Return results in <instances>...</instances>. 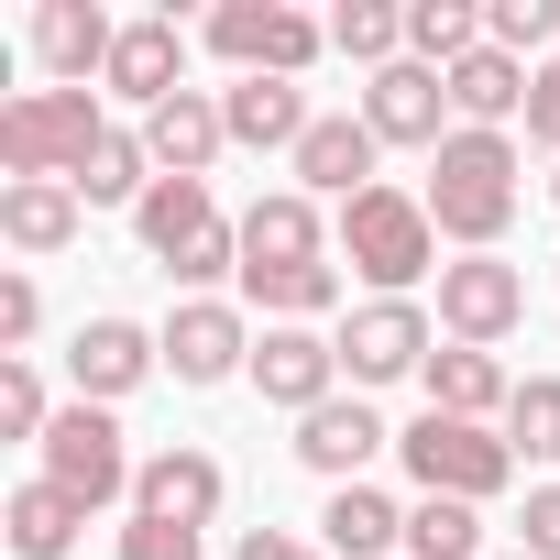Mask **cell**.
Returning a JSON list of instances; mask_svg holds the SVG:
<instances>
[{
    "label": "cell",
    "mask_w": 560,
    "mask_h": 560,
    "mask_svg": "<svg viewBox=\"0 0 560 560\" xmlns=\"http://www.w3.org/2000/svg\"><path fill=\"white\" fill-rule=\"evenodd\" d=\"M110 45H121V23L100 12V0H45V12H34L45 89H89V78H110Z\"/></svg>",
    "instance_id": "cell-18"
},
{
    "label": "cell",
    "mask_w": 560,
    "mask_h": 560,
    "mask_svg": "<svg viewBox=\"0 0 560 560\" xmlns=\"http://www.w3.org/2000/svg\"><path fill=\"white\" fill-rule=\"evenodd\" d=\"M143 187H154V154H143V132H121V121H110V132H100V154L78 165V198H89V209H143Z\"/></svg>",
    "instance_id": "cell-28"
},
{
    "label": "cell",
    "mask_w": 560,
    "mask_h": 560,
    "mask_svg": "<svg viewBox=\"0 0 560 560\" xmlns=\"http://www.w3.org/2000/svg\"><path fill=\"white\" fill-rule=\"evenodd\" d=\"M165 374V341L143 330V319H78V341H67V385L89 396V407H121L132 385H154Z\"/></svg>",
    "instance_id": "cell-11"
},
{
    "label": "cell",
    "mask_w": 560,
    "mask_h": 560,
    "mask_svg": "<svg viewBox=\"0 0 560 560\" xmlns=\"http://www.w3.org/2000/svg\"><path fill=\"white\" fill-rule=\"evenodd\" d=\"M100 89H23V100H0V187H23V176H56L78 187V165L100 154Z\"/></svg>",
    "instance_id": "cell-3"
},
{
    "label": "cell",
    "mask_w": 560,
    "mask_h": 560,
    "mask_svg": "<svg viewBox=\"0 0 560 560\" xmlns=\"http://www.w3.org/2000/svg\"><path fill=\"white\" fill-rule=\"evenodd\" d=\"M78 220H89V198H78V187H56V176L0 187V242H12V253H67V242H78Z\"/></svg>",
    "instance_id": "cell-24"
},
{
    "label": "cell",
    "mask_w": 560,
    "mask_h": 560,
    "mask_svg": "<svg viewBox=\"0 0 560 560\" xmlns=\"http://www.w3.org/2000/svg\"><path fill=\"white\" fill-rule=\"evenodd\" d=\"M330 56H352L363 78H385L407 56V12H396V0H341V12H330Z\"/></svg>",
    "instance_id": "cell-31"
},
{
    "label": "cell",
    "mask_w": 560,
    "mask_h": 560,
    "mask_svg": "<svg viewBox=\"0 0 560 560\" xmlns=\"http://www.w3.org/2000/svg\"><path fill=\"white\" fill-rule=\"evenodd\" d=\"M121 560H198V527H165V516H132V527H121Z\"/></svg>",
    "instance_id": "cell-37"
},
{
    "label": "cell",
    "mask_w": 560,
    "mask_h": 560,
    "mask_svg": "<svg viewBox=\"0 0 560 560\" xmlns=\"http://www.w3.org/2000/svg\"><path fill=\"white\" fill-rule=\"evenodd\" d=\"M132 472H143V462H132V440H121L110 407H89V396L56 407V429H45V483H56V494H78V505L100 516V505L132 494Z\"/></svg>",
    "instance_id": "cell-5"
},
{
    "label": "cell",
    "mask_w": 560,
    "mask_h": 560,
    "mask_svg": "<svg viewBox=\"0 0 560 560\" xmlns=\"http://www.w3.org/2000/svg\"><path fill=\"white\" fill-rule=\"evenodd\" d=\"M110 100H132V110H165L176 89H187V34H176V12H143V23H121V45H110V78H100Z\"/></svg>",
    "instance_id": "cell-14"
},
{
    "label": "cell",
    "mask_w": 560,
    "mask_h": 560,
    "mask_svg": "<svg viewBox=\"0 0 560 560\" xmlns=\"http://www.w3.org/2000/svg\"><path fill=\"white\" fill-rule=\"evenodd\" d=\"M45 330V298H34V275H0V363H23V341Z\"/></svg>",
    "instance_id": "cell-35"
},
{
    "label": "cell",
    "mask_w": 560,
    "mask_h": 560,
    "mask_svg": "<svg viewBox=\"0 0 560 560\" xmlns=\"http://www.w3.org/2000/svg\"><path fill=\"white\" fill-rule=\"evenodd\" d=\"M363 121H374V143H418V154H440L462 132L451 121V78L418 67V56H396L385 78H363Z\"/></svg>",
    "instance_id": "cell-10"
},
{
    "label": "cell",
    "mask_w": 560,
    "mask_h": 560,
    "mask_svg": "<svg viewBox=\"0 0 560 560\" xmlns=\"http://www.w3.org/2000/svg\"><path fill=\"white\" fill-rule=\"evenodd\" d=\"M154 341H165V374H176V385H231V374H253V319H242L231 298H176Z\"/></svg>",
    "instance_id": "cell-8"
},
{
    "label": "cell",
    "mask_w": 560,
    "mask_h": 560,
    "mask_svg": "<svg viewBox=\"0 0 560 560\" xmlns=\"http://www.w3.org/2000/svg\"><path fill=\"white\" fill-rule=\"evenodd\" d=\"M407 56L451 78L462 56H483V12H472V0H407Z\"/></svg>",
    "instance_id": "cell-30"
},
{
    "label": "cell",
    "mask_w": 560,
    "mask_h": 560,
    "mask_svg": "<svg viewBox=\"0 0 560 560\" xmlns=\"http://www.w3.org/2000/svg\"><path fill=\"white\" fill-rule=\"evenodd\" d=\"M209 220H220L209 176H154V187H143V209H132V231H143V253H154V264H176Z\"/></svg>",
    "instance_id": "cell-27"
},
{
    "label": "cell",
    "mask_w": 560,
    "mask_h": 560,
    "mask_svg": "<svg viewBox=\"0 0 560 560\" xmlns=\"http://www.w3.org/2000/svg\"><path fill=\"white\" fill-rule=\"evenodd\" d=\"M494 560H527V549H494Z\"/></svg>",
    "instance_id": "cell-41"
},
{
    "label": "cell",
    "mask_w": 560,
    "mask_h": 560,
    "mask_svg": "<svg viewBox=\"0 0 560 560\" xmlns=\"http://www.w3.org/2000/svg\"><path fill=\"white\" fill-rule=\"evenodd\" d=\"M549 209H560V165H549Z\"/></svg>",
    "instance_id": "cell-40"
},
{
    "label": "cell",
    "mask_w": 560,
    "mask_h": 560,
    "mask_svg": "<svg viewBox=\"0 0 560 560\" xmlns=\"http://www.w3.org/2000/svg\"><path fill=\"white\" fill-rule=\"evenodd\" d=\"M330 253L363 275L374 298H418L429 275H440V220H429V198H418V187L374 176L363 198H341V220H330Z\"/></svg>",
    "instance_id": "cell-1"
},
{
    "label": "cell",
    "mask_w": 560,
    "mask_h": 560,
    "mask_svg": "<svg viewBox=\"0 0 560 560\" xmlns=\"http://www.w3.org/2000/svg\"><path fill=\"white\" fill-rule=\"evenodd\" d=\"M330 45V23L287 12V0H220L209 12V56H231L242 78H308Z\"/></svg>",
    "instance_id": "cell-6"
},
{
    "label": "cell",
    "mask_w": 560,
    "mask_h": 560,
    "mask_svg": "<svg viewBox=\"0 0 560 560\" xmlns=\"http://www.w3.org/2000/svg\"><path fill=\"white\" fill-rule=\"evenodd\" d=\"M505 451L516 462H560V374H527L505 396Z\"/></svg>",
    "instance_id": "cell-33"
},
{
    "label": "cell",
    "mask_w": 560,
    "mask_h": 560,
    "mask_svg": "<svg viewBox=\"0 0 560 560\" xmlns=\"http://www.w3.org/2000/svg\"><path fill=\"white\" fill-rule=\"evenodd\" d=\"M483 45H505L516 67L560 56V0H483Z\"/></svg>",
    "instance_id": "cell-32"
},
{
    "label": "cell",
    "mask_w": 560,
    "mask_h": 560,
    "mask_svg": "<svg viewBox=\"0 0 560 560\" xmlns=\"http://www.w3.org/2000/svg\"><path fill=\"white\" fill-rule=\"evenodd\" d=\"M527 89H538V67H516L505 45H483V56L451 67V121L462 132H505V121H527Z\"/></svg>",
    "instance_id": "cell-21"
},
{
    "label": "cell",
    "mask_w": 560,
    "mask_h": 560,
    "mask_svg": "<svg viewBox=\"0 0 560 560\" xmlns=\"http://www.w3.org/2000/svg\"><path fill=\"white\" fill-rule=\"evenodd\" d=\"M374 154H385V143H374V121H363V110H319V121H308V143L287 154V176H298L308 198H363V187H374Z\"/></svg>",
    "instance_id": "cell-15"
},
{
    "label": "cell",
    "mask_w": 560,
    "mask_h": 560,
    "mask_svg": "<svg viewBox=\"0 0 560 560\" xmlns=\"http://www.w3.org/2000/svg\"><path fill=\"white\" fill-rule=\"evenodd\" d=\"M319 549H330V560H396V549H407V505L374 494V483H341V494L319 505Z\"/></svg>",
    "instance_id": "cell-22"
},
{
    "label": "cell",
    "mask_w": 560,
    "mask_h": 560,
    "mask_svg": "<svg viewBox=\"0 0 560 560\" xmlns=\"http://www.w3.org/2000/svg\"><path fill=\"white\" fill-rule=\"evenodd\" d=\"M341 287H352L341 264H275V275H242V308H264L275 330H308L341 308Z\"/></svg>",
    "instance_id": "cell-26"
},
{
    "label": "cell",
    "mask_w": 560,
    "mask_h": 560,
    "mask_svg": "<svg viewBox=\"0 0 560 560\" xmlns=\"http://www.w3.org/2000/svg\"><path fill=\"white\" fill-rule=\"evenodd\" d=\"M418 385H429L440 418H505V396H516V374H505L494 352H472V341H440Z\"/></svg>",
    "instance_id": "cell-23"
},
{
    "label": "cell",
    "mask_w": 560,
    "mask_h": 560,
    "mask_svg": "<svg viewBox=\"0 0 560 560\" xmlns=\"http://www.w3.org/2000/svg\"><path fill=\"white\" fill-rule=\"evenodd\" d=\"M220 121H231V143H253V154H298L319 110H308L298 78H242V89H220Z\"/></svg>",
    "instance_id": "cell-20"
},
{
    "label": "cell",
    "mask_w": 560,
    "mask_h": 560,
    "mask_svg": "<svg viewBox=\"0 0 560 560\" xmlns=\"http://www.w3.org/2000/svg\"><path fill=\"white\" fill-rule=\"evenodd\" d=\"M231 505V472L209 462V451H143V472H132V516H165V527H209Z\"/></svg>",
    "instance_id": "cell-13"
},
{
    "label": "cell",
    "mask_w": 560,
    "mask_h": 560,
    "mask_svg": "<svg viewBox=\"0 0 560 560\" xmlns=\"http://www.w3.org/2000/svg\"><path fill=\"white\" fill-rule=\"evenodd\" d=\"M429 352H440V319H429L418 298H363V308L341 319V374H352V385L429 374Z\"/></svg>",
    "instance_id": "cell-7"
},
{
    "label": "cell",
    "mask_w": 560,
    "mask_h": 560,
    "mask_svg": "<svg viewBox=\"0 0 560 560\" xmlns=\"http://www.w3.org/2000/svg\"><path fill=\"white\" fill-rule=\"evenodd\" d=\"M78 527H89V505H78V494H56L45 472H34V483H12V505H0V538H12V560H67V549H78Z\"/></svg>",
    "instance_id": "cell-25"
},
{
    "label": "cell",
    "mask_w": 560,
    "mask_h": 560,
    "mask_svg": "<svg viewBox=\"0 0 560 560\" xmlns=\"http://www.w3.org/2000/svg\"><path fill=\"white\" fill-rule=\"evenodd\" d=\"M407 560H494V549H483V505L418 494V505H407Z\"/></svg>",
    "instance_id": "cell-29"
},
{
    "label": "cell",
    "mask_w": 560,
    "mask_h": 560,
    "mask_svg": "<svg viewBox=\"0 0 560 560\" xmlns=\"http://www.w3.org/2000/svg\"><path fill=\"white\" fill-rule=\"evenodd\" d=\"M527 143H549L560 154V56L538 67V89H527Z\"/></svg>",
    "instance_id": "cell-38"
},
{
    "label": "cell",
    "mask_w": 560,
    "mask_h": 560,
    "mask_svg": "<svg viewBox=\"0 0 560 560\" xmlns=\"http://www.w3.org/2000/svg\"><path fill=\"white\" fill-rule=\"evenodd\" d=\"M220 143H231L220 89H176L165 110H143V154H154V176H209V165H220Z\"/></svg>",
    "instance_id": "cell-19"
},
{
    "label": "cell",
    "mask_w": 560,
    "mask_h": 560,
    "mask_svg": "<svg viewBox=\"0 0 560 560\" xmlns=\"http://www.w3.org/2000/svg\"><path fill=\"white\" fill-rule=\"evenodd\" d=\"M516 319H527V275H516L505 253H462V264H440V330H451V341L494 352Z\"/></svg>",
    "instance_id": "cell-9"
},
{
    "label": "cell",
    "mask_w": 560,
    "mask_h": 560,
    "mask_svg": "<svg viewBox=\"0 0 560 560\" xmlns=\"http://www.w3.org/2000/svg\"><path fill=\"white\" fill-rule=\"evenodd\" d=\"M374 451H396V429H385L363 396H330V407H308V418H298V462H308L330 494H341V483H363V462H374Z\"/></svg>",
    "instance_id": "cell-16"
},
{
    "label": "cell",
    "mask_w": 560,
    "mask_h": 560,
    "mask_svg": "<svg viewBox=\"0 0 560 560\" xmlns=\"http://www.w3.org/2000/svg\"><path fill=\"white\" fill-rule=\"evenodd\" d=\"M396 462L418 472V494H462V505H483V494L516 483L505 429H483V418H440V407H418V418L396 429Z\"/></svg>",
    "instance_id": "cell-4"
},
{
    "label": "cell",
    "mask_w": 560,
    "mask_h": 560,
    "mask_svg": "<svg viewBox=\"0 0 560 560\" xmlns=\"http://www.w3.org/2000/svg\"><path fill=\"white\" fill-rule=\"evenodd\" d=\"M275 264H330V220L308 187H275L242 209V275H275Z\"/></svg>",
    "instance_id": "cell-17"
},
{
    "label": "cell",
    "mask_w": 560,
    "mask_h": 560,
    "mask_svg": "<svg viewBox=\"0 0 560 560\" xmlns=\"http://www.w3.org/2000/svg\"><path fill=\"white\" fill-rule=\"evenodd\" d=\"M231 560H330V549H308V538H287V527H242Z\"/></svg>",
    "instance_id": "cell-39"
},
{
    "label": "cell",
    "mask_w": 560,
    "mask_h": 560,
    "mask_svg": "<svg viewBox=\"0 0 560 560\" xmlns=\"http://www.w3.org/2000/svg\"><path fill=\"white\" fill-rule=\"evenodd\" d=\"M45 429H56L45 374H34V363H0V440H34V451H45Z\"/></svg>",
    "instance_id": "cell-34"
},
{
    "label": "cell",
    "mask_w": 560,
    "mask_h": 560,
    "mask_svg": "<svg viewBox=\"0 0 560 560\" xmlns=\"http://www.w3.org/2000/svg\"><path fill=\"white\" fill-rule=\"evenodd\" d=\"M516 549H527V560H560V483H527V516H516Z\"/></svg>",
    "instance_id": "cell-36"
},
{
    "label": "cell",
    "mask_w": 560,
    "mask_h": 560,
    "mask_svg": "<svg viewBox=\"0 0 560 560\" xmlns=\"http://www.w3.org/2000/svg\"><path fill=\"white\" fill-rule=\"evenodd\" d=\"M253 396L287 407V418L330 407V396H341V341H319V330H264V341H253Z\"/></svg>",
    "instance_id": "cell-12"
},
{
    "label": "cell",
    "mask_w": 560,
    "mask_h": 560,
    "mask_svg": "<svg viewBox=\"0 0 560 560\" xmlns=\"http://www.w3.org/2000/svg\"><path fill=\"white\" fill-rule=\"evenodd\" d=\"M429 220H440V242H462V253H494L505 242V220H516V198H527V165H516V143L505 132H451L440 154H429Z\"/></svg>",
    "instance_id": "cell-2"
}]
</instances>
